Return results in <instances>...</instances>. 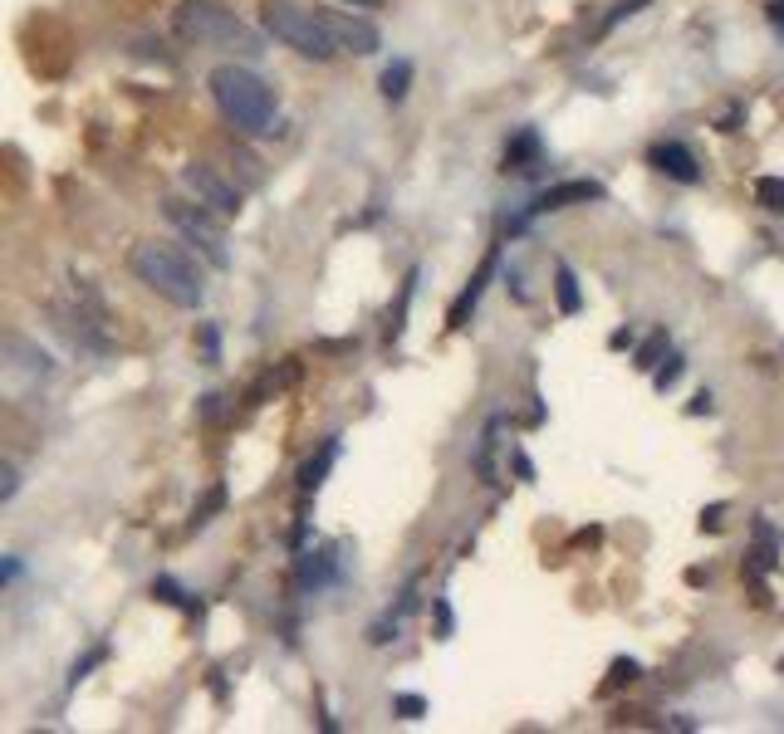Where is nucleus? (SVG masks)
<instances>
[{"label":"nucleus","mask_w":784,"mask_h":734,"mask_svg":"<svg viewBox=\"0 0 784 734\" xmlns=\"http://www.w3.org/2000/svg\"><path fill=\"white\" fill-rule=\"evenodd\" d=\"M206 89H212V103L236 133L246 138H275L280 133V99L270 89V79H260L255 69L246 65H216L206 73Z\"/></svg>","instance_id":"f257e3e1"},{"label":"nucleus","mask_w":784,"mask_h":734,"mask_svg":"<svg viewBox=\"0 0 784 734\" xmlns=\"http://www.w3.org/2000/svg\"><path fill=\"white\" fill-rule=\"evenodd\" d=\"M128 269L138 275V285H148L157 299L177 303V309H196V303L206 299L202 269H196L177 245H167V240H143V245H133Z\"/></svg>","instance_id":"f03ea898"},{"label":"nucleus","mask_w":784,"mask_h":734,"mask_svg":"<svg viewBox=\"0 0 784 734\" xmlns=\"http://www.w3.org/2000/svg\"><path fill=\"white\" fill-rule=\"evenodd\" d=\"M177 35L206 49H231V55H260V30H250L236 10H226L221 0H182L172 15Z\"/></svg>","instance_id":"7ed1b4c3"},{"label":"nucleus","mask_w":784,"mask_h":734,"mask_svg":"<svg viewBox=\"0 0 784 734\" xmlns=\"http://www.w3.org/2000/svg\"><path fill=\"white\" fill-rule=\"evenodd\" d=\"M260 25H265L270 39H280L285 49H295L299 59H314V65H323V59L339 55V45L329 39L319 10H305L299 0H265Z\"/></svg>","instance_id":"20e7f679"},{"label":"nucleus","mask_w":784,"mask_h":734,"mask_svg":"<svg viewBox=\"0 0 784 734\" xmlns=\"http://www.w3.org/2000/svg\"><path fill=\"white\" fill-rule=\"evenodd\" d=\"M162 216L172 220V230H182L186 240H192L196 250H206V255L216 260V265H226V230L221 220H216L212 206H192V202H167Z\"/></svg>","instance_id":"39448f33"},{"label":"nucleus","mask_w":784,"mask_h":734,"mask_svg":"<svg viewBox=\"0 0 784 734\" xmlns=\"http://www.w3.org/2000/svg\"><path fill=\"white\" fill-rule=\"evenodd\" d=\"M319 20H323V30H329L333 45L349 49V55H378V49H383L378 25H368V20L343 15V10H319Z\"/></svg>","instance_id":"423d86ee"},{"label":"nucleus","mask_w":784,"mask_h":734,"mask_svg":"<svg viewBox=\"0 0 784 734\" xmlns=\"http://www.w3.org/2000/svg\"><path fill=\"white\" fill-rule=\"evenodd\" d=\"M186 186L196 192V202L202 206H212L216 216H236L240 211V192L231 182H226L216 167H206V162H192L186 167Z\"/></svg>","instance_id":"0eeeda50"},{"label":"nucleus","mask_w":784,"mask_h":734,"mask_svg":"<svg viewBox=\"0 0 784 734\" xmlns=\"http://www.w3.org/2000/svg\"><path fill=\"white\" fill-rule=\"evenodd\" d=\"M647 167H657L667 182H682V186L702 182V162H696V152L686 142H652L647 147Z\"/></svg>","instance_id":"6e6552de"},{"label":"nucleus","mask_w":784,"mask_h":734,"mask_svg":"<svg viewBox=\"0 0 784 734\" xmlns=\"http://www.w3.org/2000/svg\"><path fill=\"white\" fill-rule=\"evenodd\" d=\"M583 202H603V186H599V182H559V186H549V192H539L530 211H535V216H549V211H564V206H583Z\"/></svg>","instance_id":"1a4fd4ad"},{"label":"nucleus","mask_w":784,"mask_h":734,"mask_svg":"<svg viewBox=\"0 0 784 734\" xmlns=\"http://www.w3.org/2000/svg\"><path fill=\"white\" fill-rule=\"evenodd\" d=\"M539 157H545V147H539L535 128H520L515 138H510V147H505V172H530Z\"/></svg>","instance_id":"9d476101"},{"label":"nucleus","mask_w":784,"mask_h":734,"mask_svg":"<svg viewBox=\"0 0 784 734\" xmlns=\"http://www.w3.org/2000/svg\"><path fill=\"white\" fill-rule=\"evenodd\" d=\"M554 303H559V313H564V319L583 309L579 279H573V269H569V265H559V269H554Z\"/></svg>","instance_id":"9b49d317"},{"label":"nucleus","mask_w":784,"mask_h":734,"mask_svg":"<svg viewBox=\"0 0 784 734\" xmlns=\"http://www.w3.org/2000/svg\"><path fill=\"white\" fill-rule=\"evenodd\" d=\"M490 265H496V260H486V265H480V269H476V279H470V285H466V294H462V303H456V309H452V329H462V323L470 319V309H476V299H480V294H486V279H490Z\"/></svg>","instance_id":"f8f14e48"},{"label":"nucleus","mask_w":784,"mask_h":734,"mask_svg":"<svg viewBox=\"0 0 784 734\" xmlns=\"http://www.w3.org/2000/svg\"><path fill=\"white\" fill-rule=\"evenodd\" d=\"M407 83H412V65H407V59H393V65L383 69V99L402 103L407 99Z\"/></svg>","instance_id":"ddd939ff"},{"label":"nucleus","mask_w":784,"mask_h":734,"mask_svg":"<svg viewBox=\"0 0 784 734\" xmlns=\"http://www.w3.org/2000/svg\"><path fill=\"white\" fill-rule=\"evenodd\" d=\"M643 5H652V0H618V5H613V10H609V15H603V20H599V30H593V35H609V30H618V25H627V20H633V15H637V10H643Z\"/></svg>","instance_id":"4468645a"},{"label":"nucleus","mask_w":784,"mask_h":734,"mask_svg":"<svg viewBox=\"0 0 784 734\" xmlns=\"http://www.w3.org/2000/svg\"><path fill=\"white\" fill-rule=\"evenodd\" d=\"M755 196H760V206H765V211H780L784 216V176H760Z\"/></svg>","instance_id":"2eb2a0df"},{"label":"nucleus","mask_w":784,"mask_h":734,"mask_svg":"<svg viewBox=\"0 0 784 734\" xmlns=\"http://www.w3.org/2000/svg\"><path fill=\"white\" fill-rule=\"evenodd\" d=\"M637 670H643V666H637L633 656H618V661L609 666V680H603V690H618V686H627V680H637Z\"/></svg>","instance_id":"dca6fc26"},{"label":"nucleus","mask_w":784,"mask_h":734,"mask_svg":"<svg viewBox=\"0 0 784 734\" xmlns=\"http://www.w3.org/2000/svg\"><path fill=\"white\" fill-rule=\"evenodd\" d=\"M15 495H20V470L0 456V505H5V500H15Z\"/></svg>","instance_id":"f3484780"},{"label":"nucleus","mask_w":784,"mask_h":734,"mask_svg":"<svg viewBox=\"0 0 784 734\" xmlns=\"http://www.w3.org/2000/svg\"><path fill=\"white\" fill-rule=\"evenodd\" d=\"M682 363H686L682 353H667V358H662V372H657V387H662V392L677 382V377H682Z\"/></svg>","instance_id":"a211bd4d"},{"label":"nucleus","mask_w":784,"mask_h":734,"mask_svg":"<svg viewBox=\"0 0 784 734\" xmlns=\"http://www.w3.org/2000/svg\"><path fill=\"white\" fill-rule=\"evenodd\" d=\"M662 348H667V333H657L647 348H637V367H647V372H652V367H657V353H662Z\"/></svg>","instance_id":"6ab92c4d"},{"label":"nucleus","mask_w":784,"mask_h":734,"mask_svg":"<svg viewBox=\"0 0 784 734\" xmlns=\"http://www.w3.org/2000/svg\"><path fill=\"white\" fill-rule=\"evenodd\" d=\"M740 123H746V108H730V113H720L716 118V133H736Z\"/></svg>","instance_id":"aec40b11"},{"label":"nucleus","mask_w":784,"mask_h":734,"mask_svg":"<svg viewBox=\"0 0 784 734\" xmlns=\"http://www.w3.org/2000/svg\"><path fill=\"white\" fill-rule=\"evenodd\" d=\"M397 710H402V715H407V720H417V715H422V710H427V706H422V700H412V696H402V700H397Z\"/></svg>","instance_id":"412c9836"},{"label":"nucleus","mask_w":784,"mask_h":734,"mask_svg":"<svg viewBox=\"0 0 784 734\" xmlns=\"http://www.w3.org/2000/svg\"><path fill=\"white\" fill-rule=\"evenodd\" d=\"M720 514H726L720 505H711V509H706V519H702V529H706V534H716V529H720Z\"/></svg>","instance_id":"4be33fe9"},{"label":"nucleus","mask_w":784,"mask_h":734,"mask_svg":"<svg viewBox=\"0 0 784 734\" xmlns=\"http://www.w3.org/2000/svg\"><path fill=\"white\" fill-rule=\"evenodd\" d=\"M765 15H770V25H780V30H784V0H770Z\"/></svg>","instance_id":"5701e85b"},{"label":"nucleus","mask_w":784,"mask_h":734,"mask_svg":"<svg viewBox=\"0 0 784 734\" xmlns=\"http://www.w3.org/2000/svg\"><path fill=\"white\" fill-rule=\"evenodd\" d=\"M515 475H520V480H535V470H530L525 456H515Z\"/></svg>","instance_id":"b1692460"},{"label":"nucleus","mask_w":784,"mask_h":734,"mask_svg":"<svg viewBox=\"0 0 784 734\" xmlns=\"http://www.w3.org/2000/svg\"><path fill=\"white\" fill-rule=\"evenodd\" d=\"M686 412H696V416H706V412H711V397L702 392V397H696V402H692V406H686Z\"/></svg>","instance_id":"393cba45"},{"label":"nucleus","mask_w":784,"mask_h":734,"mask_svg":"<svg viewBox=\"0 0 784 734\" xmlns=\"http://www.w3.org/2000/svg\"><path fill=\"white\" fill-rule=\"evenodd\" d=\"M349 5H383V0H349Z\"/></svg>","instance_id":"a878e982"},{"label":"nucleus","mask_w":784,"mask_h":734,"mask_svg":"<svg viewBox=\"0 0 784 734\" xmlns=\"http://www.w3.org/2000/svg\"><path fill=\"white\" fill-rule=\"evenodd\" d=\"M780 676H784V656H780Z\"/></svg>","instance_id":"bb28decb"}]
</instances>
